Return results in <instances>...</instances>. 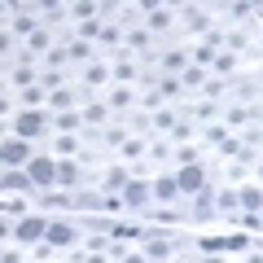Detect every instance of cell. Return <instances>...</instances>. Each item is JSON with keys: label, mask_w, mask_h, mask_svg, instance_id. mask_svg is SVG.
I'll return each mask as SVG.
<instances>
[{"label": "cell", "mask_w": 263, "mask_h": 263, "mask_svg": "<svg viewBox=\"0 0 263 263\" xmlns=\"http://www.w3.org/2000/svg\"><path fill=\"white\" fill-rule=\"evenodd\" d=\"M40 127H44V119H40V114H22V119H18V132H22V136H35Z\"/></svg>", "instance_id": "cell-1"}, {"label": "cell", "mask_w": 263, "mask_h": 263, "mask_svg": "<svg viewBox=\"0 0 263 263\" xmlns=\"http://www.w3.org/2000/svg\"><path fill=\"white\" fill-rule=\"evenodd\" d=\"M31 176H35L40 184H44V180H53L57 171H53V162H35V167H31Z\"/></svg>", "instance_id": "cell-2"}, {"label": "cell", "mask_w": 263, "mask_h": 263, "mask_svg": "<svg viewBox=\"0 0 263 263\" xmlns=\"http://www.w3.org/2000/svg\"><path fill=\"white\" fill-rule=\"evenodd\" d=\"M5 158H9V162H22V158H27V145H18V141L5 145Z\"/></svg>", "instance_id": "cell-3"}, {"label": "cell", "mask_w": 263, "mask_h": 263, "mask_svg": "<svg viewBox=\"0 0 263 263\" xmlns=\"http://www.w3.org/2000/svg\"><path fill=\"white\" fill-rule=\"evenodd\" d=\"M180 184H184V189H197V184H202V171H197V167H189L184 176H180Z\"/></svg>", "instance_id": "cell-4"}, {"label": "cell", "mask_w": 263, "mask_h": 263, "mask_svg": "<svg viewBox=\"0 0 263 263\" xmlns=\"http://www.w3.org/2000/svg\"><path fill=\"white\" fill-rule=\"evenodd\" d=\"M35 233H40V224H35V219H27V224L18 228V237H35Z\"/></svg>", "instance_id": "cell-5"}]
</instances>
